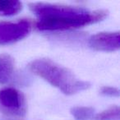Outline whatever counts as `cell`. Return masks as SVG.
<instances>
[{
  "instance_id": "10",
  "label": "cell",
  "mask_w": 120,
  "mask_h": 120,
  "mask_svg": "<svg viewBox=\"0 0 120 120\" xmlns=\"http://www.w3.org/2000/svg\"><path fill=\"white\" fill-rule=\"evenodd\" d=\"M100 92L101 95L105 96L110 97H118L119 96V90L116 87L113 86H104L100 88Z\"/></svg>"
},
{
  "instance_id": "8",
  "label": "cell",
  "mask_w": 120,
  "mask_h": 120,
  "mask_svg": "<svg viewBox=\"0 0 120 120\" xmlns=\"http://www.w3.org/2000/svg\"><path fill=\"white\" fill-rule=\"evenodd\" d=\"M22 8L19 1H0V16H13Z\"/></svg>"
},
{
  "instance_id": "2",
  "label": "cell",
  "mask_w": 120,
  "mask_h": 120,
  "mask_svg": "<svg viewBox=\"0 0 120 120\" xmlns=\"http://www.w3.org/2000/svg\"><path fill=\"white\" fill-rule=\"evenodd\" d=\"M28 68L35 75L41 77L65 95H74L90 86L88 82L79 79L67 68L49 58L33 60L29 64Z\"/></svg>"
},
{
  "instance_id": "9",
  "label": "cell",
  "mask_w": 120,
  "mask_h": 120,
  "mask_svg": "<svg viewBox=\"0 0 120 120\" xmlns=\"http://www.w3.org/2000/svg\"><path fill=\"white\" fill-rule=\"evenodd\" d=\"M94 120H120L119 107H109L107 109L95 114L94 117Z\"/></svg>"
},
{
  "instance_id": "7",
  "label": "cell",
  "mask_w": 120,
  "mask_h": 120,
  "mask_svg": "<svg viewBox=\"0 0 120 120\" xmlns=\"http://www.w3.org/2000/svg\"><path fill=\"white\" fill-rule=\"evenodd\" d=\"M75 120H94L95 109L88 106H75L70 110Z\"/></svg>"
},
{
  "instance_id": "6",
  "label": "cell",
  "mask_w": 120,
  "mask_h": 120,
  "mask_svg": "<svg viewBox=\"0 0 120 120\" xmlns=\"http://www.w3.org/2000/svg\"><path fill=\"white\" fill-rule=\"evenodd\" d=\"M15 71L12 57L7 53L0 54V84H5L12 79Z\"/></svg>"
},
{
  "instance_id": "3",
  "label": "cell",
  "mask_w": 120,
  "mask_h": 120,
  "mask_svg": "<svg viewBox=\"0 0 120 120\" xmlns=\"http://www.w3.org/2000/svg\"><path fill=\"white\" fill-rule=\"evenodd\" d=\"M26 110V100L20 90L12 87L0 90V112L11 118H22Z\"/></svg>"
},
{
  "instance_id": "4",
  "label": "cell",
  "mask_w": 120,
  "mask_h": 120,
  "mask_svg": "<svg viewBox=\"0 0 120 120\" xmlns=\"http://www.w3.org/2000/svg\"><path fill=\"white\" fill-rule=\"evenodd\" d=\"M32 23L26 19L17 22H0V45L23 40L31 31Z\"/></svg>"
},
{
  "instance_id": "5",
  "label": "cell",
  "mask_w": 120,
  "mask_h": 120,
  "mask_svg": "<svg viewBox=\"0 0 120 120\" xmlns=\"http://www.w3.org/2000/svg\"><path fill=\"white\" fill-rule=\"evenodd\" d=\"M89 45L96 51H117L120 47L119 32H100L93 35L89 39Z\"/></svg>"
},
{
  "instance_id": "1",
  "label": "cell",
  "mask_w": 120,
  "mask_h": 120,
  "mask_svg": "<svg viewBox=\"0 0 120 120\" xmlns=\"http://www.w3.org/2000/svg\"><path fill=\"white\" fill-rule=\"evenodd\" d=\"M30 9L38 17L36 26L40 30H65L94 24L104 20L108 11H90L75 6L31 3Z\"/></svg>"
}]
</instances>
